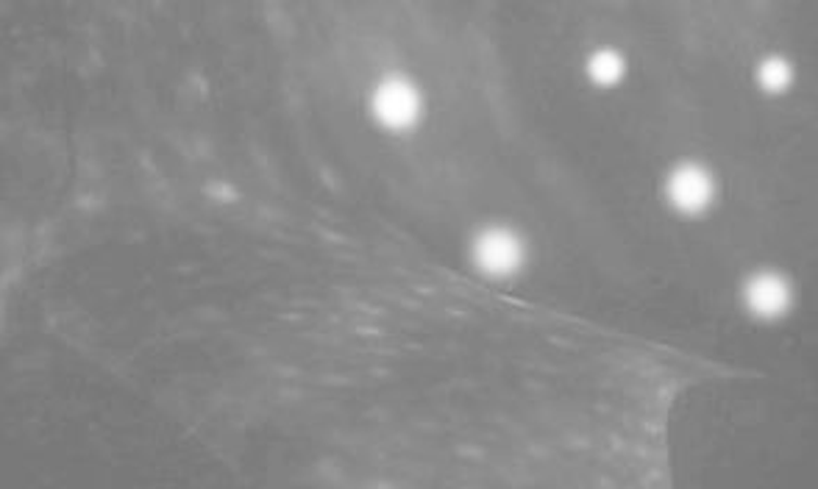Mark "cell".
Masks as SVG:
<instances>
[{
    "label": "cell",
    "mask_w": 818,
    "mask_h": 489,
    "mask_svg": "<svg viewBox=\"0 0 818 489\" xmlns=\"http://www.w3.org/2000/svg\"><path fill=\"white\" fill-rule=\"evenodd\" d=\"M755 81L766 95H785L788 89L793 87V81H796V67L782 53H768V56H763L757 62Z\"/></svg>",
    "instance_id": "6"
},
{
    "label": "cell",
    "mask_w": 818,
    "mask_h": 489,
    "mask_svg": "<svg viewBox=\"0 0 818 489\" xmlns=\"http://www.w3.org/2000/svg\"><path fill=\"white\" fill-rule=\"evenodd\" d=\"M718 176L699 159H682L665 172L663 201L679 217L699 220L718 206Z\"/></svg>",
    "instance_id": "3"
},
{
    "label": "cell",
    "mask_w": 818,
    "mask_h": 489,
    "mask_svg": "<svg viewBox=\"0 0 818 489\" xmlns=\"http://www.w3.org/2000/svg\"><path fill=\"white\" fill-rule=\"evenodd\" d=\"M371 117L387 133H409L426 115V95L421 83L407 73H384L371 87Z\"/></svg>",
    "instance_id": "2"
},
{
    "label": "cell",
    "mask_w": 818,
    "mask_h": 489,
    "mask_svg": "<svg viewBox=\"0 0 818 489\" xmlns=\"http://www.w3.org/2000/svg\"><path fill=\"white\" fill-rule=\"evenodd\" d=\"M585 76L593 87L615 89L629 76L627 53L615 48V44H599L585 59Z\"/></svg>",
    "instance_id": "5"
},
{
    "label": "cell",
    "mask_w": 818,
    "mask_h": 489,
    "mask_svg": "<svg viewBox=\"0 0 818 489\" xmlns=\"http://www.w3.org/2000/svg\"><path fill=\"white\" fill-rule=\"evenodd\" d=\"M741 309L757 323H780L796 306V286L791 275L777 267H757L741 281Z\"/></svg>",
    "instance_id": "4"
},
{
    "label": "cell",
    "mask_w": 818,
    "mask_h": 489,
    "mask_svg": "<svg viewBox=\"0 0 818 489\" xmlns=\"http://www.w3.org/2000/svg\"><path fill=\"white\" fill-rule=\"evenodd\" d=\"M468 265L480 279L507 284L526 273L532 245L526 234L510 222H485L468 240Z\"/></svg>",
    "instance_id": "1"
}]
</instances>
